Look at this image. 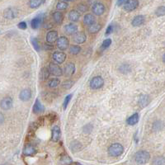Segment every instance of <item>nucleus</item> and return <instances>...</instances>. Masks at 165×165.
<instances>
[{
    "label": "nucleus",
    "instance_id": "45",
    "mask_svg": "<svg viewBox=\"0 0 165 165\" xmlns=\"http://www.w3.org/2000/svg\"><path fill=\"white\" fill-rule=\"evenodd\" d=\"M0 116H1V124L3 122V114H0Z\"/></svg>",
    "mask_w": 165,
    "mask_h": 165
},
{
    "label": "nucleus",
    "instance_id": "15",
    "mask_svg": "<svg viewBox=\"0 0 165 165\" xmlns=\"http://www.w3.org/2000/svg\"><path fill=\"white\" fill-rule=\"evenodd\" d=\"M145 16L143 15H138L136 16V17H135L134 18H133V20H132V26L135 27H141V26H142L144 23H145Z\"/></svg>",
    "mask_w": 165,
    "mask_h": 165
},
{
    "label": "nucleus",
    "instance_id": "47",
    "mask_svg": "<svg viewBox=\"0 0 165 165\" xmlns=\"http://www.w3.org/2000/svg\"><path fill=\"white\" fill-rule=\"evenodd\" d=\"M77 165H82V164H77Z\"/></svg>",
    "mask_w": 165,
    "mask_h": 165
},
{
    "label": "nucleus",
    "instance_id": "29",
    "mask_svg": "<svg viewBox=\"0 0 165 165\" xmlns=\"http://www.w3.org/2000/svg\"><path fill=\"white\" fill-rule=\"evenodd\" d=\"M152 165H165V158L163 156H157L152 161Z\"/></svg>",
    "mask_w": 165,
    "mask_h": 165
},
{
    "label": "nucleus",
    "instance_id": "35",
    "mask_svg": "<svg viewBox=\"0 0 165 165\" xmlns=\"http://www.w3.org/2000/svg\"><path fill=\"white\" fill-rule=\"evenodd\" d=\"M155 14L158 17H162V16L165 15V6H160L156 9L155 11Z\"/></svg>",
    "mask_w": 165,
    "mask_h": 165
},
{
    "label": "nucleus",
    "instance_id": "9",
    "mask_svg": "<svg viewBox=\"0 0 165 165\" xmlns=\"http://www.w3.org/2000/svg\"><path fill=\"white\" fill-rule=\"evenodd\" d=\"M75 73V65L73 63L69 62L66 64L65 69H64V74L65 77H71Z\"/></svg>",
    "mask_w": 165,
    "mask_h": 165
},
{
    "label": "nucleus",
    "instance_id": "39",
    "mask_svg": "<svg viewBox=\"0 0 165 165\" xmlns=\"http://www.w3.org/2000/svg\"><path fill=\"white\" fill-rule=\"evenodd\" d=\"M111 44H112V40H111V39H106L103 42V44H102L101 48H102V50L107 49V48L111 45Z\"/></svg>",
    "mask_w": 165,
    "mask_h": 165
},
{
    "label": "nucleus",
    "instance_id": "28",
    "mask_svg": "<svg viewBox=\"0 0 165 165\" xmlns=\"http://www.w3.org/2000/svg\"><path fill=\"white\" fill-rule=\"evenodd\" d=\"M50 74H51V72H50L49 69L42 68L40 72V78L41 80H46L49 78Z\"/></svg>",
    "mask_w": 165,
    "mask_h": 165
},
{
    "label": "nucleus",
    "instance_id": "23",
    "mask_svg": "<svg viewBox=\"0 0 165 165\" xmlns=\"http://www.w3.org/2000/svg\"><path fill=\"white\" fill-rule=\"evenodd\" d=\"M32 111L35 114L37 113H41L45 111V108H44V106L40 103V102L38 99H36V102H35V104L33 106V108H32Z\"/></svg>",
    "mask_w": 165,
    "mask_h": 165
},
{
    "label": "nucleus",
    "instance_id": "37",
    "mask_svg": "<svg viewBox=\"0 0 165 165\" xmlns=\"http://www.w3.org/2000/svg\"><path fill=\"white\" fill-rule=\"evenodd\" d=\"M74 84V82L71 80H65V82L62 83V87L65 88V89H69L71 88L72 86Z\"/></svg>",
    "mask_w": 165,
    "mask_h": 165
},
{
    "label": "nucleus",
    "instance_id": "36",
    "mask_svg": "<svg viewBox=\"0 0 165 165\" xmlns=\"http://www.w3.org/2000/svg\"><path fill=\"white\" fill-rule=\"evenodd\" d=\"M77 8H78V11L79 13H86L88 10V5L84 4V3H79V4H78Z\"/></svg>",
    "mask_w": 165,
    "mask_h": 165
},
{
    "label": "nucleus",
    "instance_id": "26",
    "mask_svg": "<svg viewBox=\"0 0 165 165\" xmlns=\"http://www.w3.org/2000/svg\"><path fill=\"white\" fill-rule=\"evenodd\" d=\"M150 98L148 95H141L139 98V103L141 107H146V106L150 103Z\"/></svg>",
    "mask_w": 165,
    "mask_h": 165
},
{
    "label": "nucleus",
    "instance_id": "42",
    "mask_svg": "<svg viewBox=\"0 0 165 165\" xmlns=\"http://www.w3.org/2000/svg\"><path fill=\"white\" fill-rule=\"evenodd\" d=\"M112 31H113V27L112 25H109L107 27V31H106V35H110L111 33H112Z\"/></svg>",
    "mask_w": 165,
    "mask_h": 165
},
{
    "label": "nucleus",
    "instance_id": "11",
    "mask_svg": "<svg viewBox=\"0 0 165 165\" xmlns=\"http://www.w3.org/2000/svg\"><path fill=\"white\" fill-rule=\"evenodd\" d=\"M52 58H53L55 62L60 65V64H63L65 62V60H66V55L63 52L56 51L55 53H53Z\"/></svg>",
    "mask_w": 165,
    "mask_h": 165
},
{
    "label": "nucleus",
    "instance_id": "46",
    "mask_svg": "<svg viewBox=\"0 0 165 165\" xmlns=\"http://www.w3.org/2000/svg\"><path fill=\"white\" fill-rule=\"evenodd\" d=\"M163 61L165 63V54L163 56Z\"/></svg>",
    "mask_w": 165,
    "mask_h": 165
},
{
    "label": "nucleus",
    "instance_id": "14",
    "mask_svg": "<svg viewBox=\"0 0 165 165\" xmlns=\"http://www.w3.org/2000/svg\"><path fill=\"white\" fill-rule=\"evenodd\" d=\"M73 39H74V42L77 43V44H82L87 40V36H86L84 32H77L74 35Z\"/></svg>",
    "mask_w": 165,
    "mask_h": 165
},
{
    "label": "nucleus",
    "instance_id": "7",
    "mask_svg": "<svg viewBox=\"0 0 165 165\" xmlns=\"http://www.w3.org/2000/svg\"><path fill=\"white\" fill-rule=\"evenodd\" d=\"M49 70L51 72V74L55 76H61L63 75V73H64L62 69L57 64H55V63H51L50 64Z\"/></svg>",
    "mask_w": 165,
    "mask_h": 165
},
{
    "label": "nucleus",
    "instance_id": "5",
    "mask_svg": "<svg viewBox=\"0 0 165 165\" xmlns=\"http://www.w3.org/2000/svg\"><path fill=\"white\" fill-rule=\"evenodd\" d=\"M92 10L95 15L102 16L105 13V6L103 3L100 2L94 3L93 6H92Z\"/></svg>",
    "mask_w": 165,
    "mask_h": 165
},
{
    "label": "nucleus",
    "instance_id": "13",
    "mask_svg": "<svg viewBox=\"0 0 165 165\" xmlns=\"http://www.w3.org/2000/svg\"><path fill=\"white\" fill-rule=\"evenodd\" d=\"M60 137H61V130L58 125H54L53 128H52V141L57 142V141H60Z\"/></svg>",
    "mask_w": 165,
    "mask_h": 165
},
{
    "label": "nucleus",
    "instance_id": "4",
    "mask_svg": "<svg viewBox=\"0 0 165 165\" xmlns=\"http://www.w3.org/2000/svg\"><path fill=\"white\" fill-rule=\"evenodd\" d=\"M56 46L60 51H66L69 46V40L66 36H60L56 41Z\"/></svg>",
    "mask_w": 165,
    "mask_h": 165
},
{
    "label": "nucleus",
    "instance_id": "20",
    "mask_svg": "<svg viewBox=\"0 0 165 165\" xmlns=\"http://www.w3.org/2000/svg\"><path fill=\"white\" fill-rule=\"evenodd\" d=\"M52 18H53V21L56 24L60 25L64 21V14L62 13H60V11H56L53 13Z\"/></svg>",
    "mask_w": 165,
    "mask_h": 165
},
{
    "label": "nucleus",
    "instance_id": "27",
    "mask_svg": "<svg viewBox=\"0 0 165 165\" xmlns=\"http://www.w3.org/2000/svg\"><path fill=\"white\" fill-rule=\"evenodd\" d=\"M102 29V25L99 24V23H95V24L92 25L90 27H88V32L91 34H96L97 32L100 31Z\"/></svg>",
    "mask_w": 165,
    "mask_h": 165
},
{
    "label": "nucleus",
    "instance_id": "6",
    "mask_svg": "<svg viewBox=\"0 0 165 165\" xmlns=\"http://www.w3.org/2000/svg\"><path fill=\"white\" fill-rule=\"evenodd\" d=\"M139 4H140V3L137 0H130V1L125 2L123 8H124V10H125L126 12H131L137 8Z\"/></svg>",
    "mask_w": 165,
    "mask_h": 165
},
{
    "label": "nucleus",
    "instance_id": "44",
    "mask_svg": "<svg viewBox=\"0 0 165 165\" xmlns=\"http://www.w3.org/2000/svg\"><path fill=\"white\" fill-rule=\"evenodd\" d=\"M45 50H51L53 49V46L51 45H45Z\"/></svg>",
    "mask_w": 165,
    "mask_h": 165
},
{
    "label": "nucleus",
    "instance_id": "18",
    "mask_svg": "<svg viewBox=\"0 0 165 165\" xmlns=\"http://www.w3.org/2000/svg\"><path fill=\"white\" fill-rule=\"evenodd\" d=\"M17 11L15 10V8H8L5 9L3 12V16L5 18L7 19H13L17 17Z\"/></svg>",
    "mask_w": 165,
    "mask_h": 165
},
{
    "label": "nucleus",
    "instance_id": "16",
    "mask_svg": "<svg viewBox=\"0 0 165 165\" xmlns=\"http://www.w3.org/2000/svg\"><path fill=\"white\" fill-rule=\"evenodd\" d=\"M31 98V90L30 88H25V89L22 90L19 95V98L23 102H26V101L30 100V98Z\"/></svg>",
    "mask_w": 165,
    "mask_h": 165
},
{
    "label": "nucleus",
    "instance_id": "12",
    "mask_svg": "<svg viewBox=\"0 0 165 165\" xmlns=\"http://www.w3.org/2000/svg\"><path fill=\"white\" fill-rule=\"evenodd\" d=\"M64 31L67 35H74L78 31V26L74 23H69L65 25L64 27Z\"/></svg>",
    "mask_w": 165,
    "mask_h": 165
},
{
    "label": "nucleus",
    "instance_id": "17",
    "mask_svg": "<svg viewBox=\"0 0 165 165\" xmlns=\"http://www.w3.org/2000/svg\"><path fill=\"white\" fill-rule=\"evenodd\" d=\"M58 32L56 31H49L46 35V41L50 44L54 43L55 41H57L58 40Z\"/></svg>",
    "mask_w": 165,
    "mask_h": 165
},
{
    "label": "nucleus",
    "instance_id": "25",
    "mask_svg": "<svg viewBox=\"0 0 165 165\" xmlns=\"http://www.w3.org/2000/svg\"><path fill=\"white\" fill-rule=\"evenodd\" d=\"M139 119H140V116H139V114L135 113V114H133L132 116H130L129 118L127 119V120H126V122H127L128 125H134L139 122Z\"/></svg>",
    "mask_w": 165,
    "mask_h": 165
},
{
    "label": "nucleus",
    "instance_id": "3",
    "mask_svg": "<svg viewBox=\"0 0 165 165\" xmlns=\"http://www.w3.org/2000/svg\"><path fill=\"white\" fill-rule=\"evenodd\" d=\"M89 85L92 89H99L104 85V79L101 76H96L92 78Z\"/></svg>",
    "mask_w": 165,
    "mask_h": 165
},
{
    "label": "nucleus",
    "instance_id": "30",
    "mask_svg": "<svg viewBox=\"0 0 165 165\" xmlns=\"http://www.w3.org/2000/svg\"><path fill=\"white\" fill-rule=\"evenodd\" d=\"M44 3H45V1H42V0H31L28 3V4L31 8H37Z\"/></svg>",
    "mask_w": 165,
    "mask_h": 165
},
{
    "label": "nucleus",
    "instance_id": "2",
    "mask_svg": "<svg viewBox=\"0 0 165 165\" xmlns=\"http://www.w3.org/2000/svg\"><path fill=\"white\" fill-rule=\"evenodd\" d=\"M107 151H108V154L111 157H119L123 154L124 148L119 143H115V144L110 145Z\"/></svg>",
    "mask_w": 165,
    "mask_h": 165
},
{
    "label": "nucleus",
    "instance_id": "19",
    "mask_svg": "<svg viewBox=\"0 0 165 165\" xmlns=\"http://www.w3.org/2000/svg\"><path fill=\"white\" fill-rule=\"evenodd\" d=\"M80 13L78 10H71L69 13L68 18H69V20L71 21L72 23H73L78 22L79 20V18H80Z\"/></svg>",
    "mask_w": 165,
    "mask_h": 165
},
{
    "label": "nucleus",
    "instance_id": "34",
    "mask_svg": "<svg viewBox=\"0 0 165 165\" xmlns=\"http://www.w3.org/2000/svg\"><path fill=\"white\" fill-rule=\"evenodd\" d=\"M60 83V81L59 78H53L51 80H50L48 82V86L51 88H55L58 87Z\"/></svg>",
    "mask_w": 165,
    "mask_h": 165
},
{
    "label": "nucleus",
    "instance_id": "38",
    "mask_svg": "<svg viewBox=\"0 0 165 165\" xmlns=\"http://www.w3.org/2000/svg\"><path fill=\"white\" fill-rule=\"evenodd\" d=\"M31 44H32L34 49L36 50V51H40V44H39V41H38L36 38H31Z\"/></svg>",
    "mask_w": 165,
    "mask_h": 165
},
{
    "label": "nucleus",
    "instance_id": "22",
    "mask_svg": "<svg viewBox=\"0 0 165 165\" xmlns=\"http://www.w3.org/2000/svg\"><path fill=\"white\" fill-rule=\"evenodd\" d=\"M23 154L26 155V156H31V155H33L36 153V148L34 147L33 145H27L23 149Z\"/></svg>",
    "mask_w": 165,
    "mask_h": 165
},
{
    "label": "nucleus",
    "instance_id": "10",
    "mask_svg": "<svg viewBox=\"0 0 165 165\" xmlns=\"http://www.w3.org/2000/svg\"><path fill=\"white\" fill-rule=\"evenodd\" d=\"M43 20H44V14L36 16V18H34L31 22V26L32 29H37L40 27V25L42 24Z\"/></svg>",
    "mask_w": 165,
    "mask_h": 165
},
{
    "label": "nucleus",
    "instance_id": "32",
    "mask_svg": "<svg viewBox=\"0 0 165 165\" xmlns=\"http://www.w3.org/2000/svg\"><path fill=\"white\" fill-rule=\"evenodd\" d=\"M81 148H82V145H81L79 142H78V141H74V142H72L71 145H70V149L74 152L80 150Z\"/></svg>",
    "mask_w": 165,
    "mask_h": 165
},
{
    "label": "nucleus",
    "instance_id": "8",
    "mask_svg": "<svg viewBox=\"0 0 165 165\" xmlns=\"http://www.w3.org/2000/svg\"><path fill=\"white\" fill-rule=\"evenodd\" d=\"M13 99L10 97L3 98L1 100V108L3 110H5V111L11 109L13 107Z\"/></svg>",
    "mask_w": 165,
    "mask_h": 165
},
{
    "label": "nucleus",
    "instance_id": "40",
    "mask_svg": "<svg viewBox=\"0 0 165 165\" xmlns=\"http://www.w3.org/2000/svg\"><path fill=\"white\" fill-rule=\"evenodd\" d=\"M71 98L72 94H69V95L66 96V98H65V101H64V103H63V108H64V110L66 109V107H67L68 104H69V103L70 102V100H71Z\"/></svg>",
    "mask_w": 165,
    "mask_h": 165
},
{
    "label": "nucleus",
    "instance_id": "1",
    "mask_svg": "<svg viewBox=\"0 0 165 165\" xmlns=\"http://www.w3.org/2000/svg\"><path fill=\"white\" fill-rule=\"evenodd\" d=\"M135 161L138 164H145L147 163L150 159V154L149 152L145 150H140L135 154Z\"/></svg>",
    "mask_w": 165,
    "mask_h": 165
},
{
    "label": "nucleus",
    "instance_id": "21",
    "mask_svg": "<svg viewBox=\"0 0 165 165\" xmlns=\"http://www.w3.org/2000/svg\"><path fill=\"white\" fill-rule=\"evenodd\" d=\"M95 22H96V18L93 14L88 13L83 17V23H84V24L89 26V27L92 25L95 24Z\"/></svg>",
    "mask_w": 165,
    "mask_h": 165
},
{
    "label": "nucleus",
    "instance_id": "33",
    "mask_svg": "<svg viewBox=\"0 0 165 165\" xmlns=\"http://www.w3.org/2000/svg\"><path fill=\"white\" fill-rule=\"evenodd\" d=\"M68 6H69V3H68L65 2V1H60V2L57 3L56 8H57V10L61 11V10H65V9L68 8Z\"/></svg>",
    "mask_w": 165,
    "mask_h": 165
},
{
    "label": "nucleus",
    "instance_id": "31",
    "mask_svg": "<svg viewBox=\"0 0 165 165\" xmlns=\"http://www.w3.org/2000/svg\"><path fill=\"white\" fill-rule=\"evenodd\" d=\"M81 51V47L77 45H72L69 47V53L72 55H78Z\"/></svg>",
    "mask_w": 165,
    "mask_h": 165
},
{
    "label": "nucleus",
    "instance_id": "43",
    "mask_svg": "<svg viewBox=\"0 0 165 165\" xmlns=\"http://www.w3.org/2000/svg\"><path fill=\"white\" fill-rule=\"evenodd\" d=\"M125 2H126V1H118V2L116 3V4L118 5V6H121V5H123V6H124V5H125Z\"/></svg>",
    "mask_w": 165,
    "mask_h": 165
},
{
    "label": "nucleus",
    "instance_id": "41",
    "mask_svg": "<svg viewBox=\"0 0 165 165\" xmlns=\"http://www.w3.org/2000/svg\"><path fill=\"white\" fill-rule=\"evenodd\" d=\"M18 27L22 30L27 29V23L25 22H21L20 23H18Z\"/></svg>",
    "mask_w": 165,
    "mask_h": 165
},
{
    "label": "nucleus",
    "instance_id": "24",
    "mask_svg": "<svg viewBox=\"0 0 165 165\" xmlns=\"http://www.w3.org/2000/svg\"><path fill=\"white\" fill-rule=\"evenodd\" d=\"M72 163L73 159L67 154H64L60 158V163L61 165H71Z\"/></svg>",
    "mask_w": 165,
    "mask_h": 165
}]
</instances>
